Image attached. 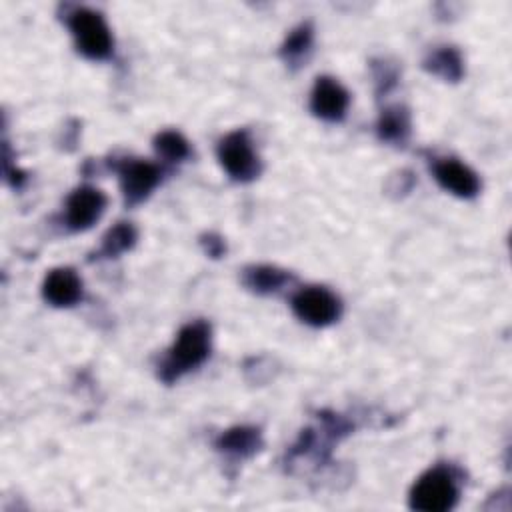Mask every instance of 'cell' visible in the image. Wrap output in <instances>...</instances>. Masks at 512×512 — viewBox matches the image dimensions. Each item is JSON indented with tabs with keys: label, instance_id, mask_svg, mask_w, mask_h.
I'll return each mask as SVG.
<instances>
[{
	"label": "cell",
	"instance_id": "7c38bea8",
	"mask_svg": "<svg viewBox=\"0 0 512 512\" xmlns=\"http://www.w3.org/2000/svg\"><path fill=\"white\" fill-rule=\"evenodd\" d=\"M410 130H412V122H410L408 108L394 104L380 112L376 132L382 142H388L394 146H404L406 140L410 138Z\"/></svg>",
	"mask_w": 512,
	"mask_h": 512
},
{
	"label": "cell",
	"instance_id": "5bb4252c",
	"mask_svg": "<svg viewBox=\"0 0 512 512\" xmlns=\"http://www.w3.org/2000/svg\"><path fill=\"white\" fill-rule=\"evenodd\" d=\"M424 68L446 82H458L464 76V62L454 46H440L432 50L424 58Z\"/></svg>",
	"mask_w": 512,
	"mask_h": 512
},
{
	"label": "cell",
	"instance_id": "3957f363",
	"mask_svg": "<svg viewBox=\"0 0 512 512\" xmlns=\"http://www.w3.org/2000/svg\"><path fill=\"white\" fill-rule=\"evenodd\" d=\"M66 24L74 36L76 50L90 60H106L112 56L114 40L100 12L76 8L66 16Z\"/></svg>",
	"mask_w": 512,
	"mask_h": 512
},
{
	"label": "cell",
	"instance_id": "8fae6325",
	"mask_svg": "<svg viewBox=\"0 0 512 512\" xmlns=\"http://www.w3.org/2000/svg\"><path fill=\"white\" fill-rule=\"evenodd\" d=\"M262 448V432L254 426H234L216 438V450L232 460L254 456Z\"/></svg>",
	"mask_w": 512,
	"mask_h": 512
},
{
	"label": "cell",
	"instance_id": "5b68a950",
	"mask_svg": "<svg viewBox=\"0 0 512 512\" xmlns=\"http://www.w3.org/2000/svg\"><path fill=\"white\" fill-rule=\"evenodd\" d=\"M294 314L316 328L328 326L340 318L342 304L336 294L324 286H306L292 296Z\"/></svg>",
	"mask_w": 512,
	"mask_h": 512
},
{
	"label": "cell",
	"instance_id": "277c9868",
	"mask_svg": "<svg viewBox=\"0 0 512 512\" xmlns=\"http://www.w3.org/2000/svg\"><path fill=\"white\" fill-rule=\"evenodd\" d=\"M216 154H218L222 168L236 182H250V180L258 178V174L262 170L260 158H258L246 130H234V132L226 134L218 142Z\"/></svg>",
	"mask_w": 512,
	"mask_h": 512
},
{
	"label": "cell",
	"instance_id": "30bf717a",
	"mask_svg": "<svg viewBox=\"0 0 512 512\" xmlns=\"http://www.w3.org/2000/svg\"><path fill=\"white\" fill-rule=\"evenodd\" d=\"M42 296L56 308L74 306L82 298V280L72 268H54L44 278Z\"/></svg>",
	"mask_w": 512,
	"mask_h": 512
},
{
	"label": "cell",
	"instance_id": "e0dca14e",
	"mask_svg": "<svg viewBox=\"0 0 512 512\" xmlns=\"http://www.w3.org/2000/svg\"><path fill=\"white\" fill-rule=\"evenodd\" d=\"M154 150L166 162H182L190 156L188 140L176 130H164L154 138Z\"/></svg>",
	"mask_w": 512,
	"mask_h": 512
},
{
	"label": "cell",
	"instance_id": "2e32d148",
	"mask_svg": "<svg viewBox=\"0 0 512 512\" xmlns=\"http://www.w3.org/2000/svg\"><path fill=\"white\" fill-rule=\"evenodd\" d=\"M312 40H314V30L310 22H304L300 26H296L284 40L282 48H280V58L288 64V66H298L302 64L310 50H312Z\"/></svg>",
	"mask_w": 512,
	"mask_h": 512
},
{
	"label": "cell",
	"instance_id": "4fadbf2b",
	"mask_svg": "<svg viewBox=\"0 0 512 512\" xmlns=\"http://www.w3.org/2000/svg\"><path fill=\"white\" fill-rule=\"evenodd\" d=\"M292 282V274L286 270H280L276 266L268 264H258V266H248L242 272V284L256 292V294H272L278 292L282 286Z\"/></svg>",
	"mask_w": 512,
	"mask_h": 512
},
{
	"label": "cell",
	"instance_id": "52a82bcc",
	"mask_svg": "<svg viewBox=\"0 0 512 512\" xmlns=\"http://www.w3.org/2000/svg\"><path fill=\"white\" fill-rule=\"evenodd\" d=\"M106 208V196L102 190L92 186L76 188L64 206V224L72 232L88 230L100 220Z\"/></svg>",
	"mask_w": 512,
	"mask_h": 512
},
{
	"label": "cell",
	"instance_id": "6da1fadb",
	"mask_svg": "<svg viewBox=\"0 0 512 512\" xmlns=\"http://www.w3.org/2000/svg\"><path fill=\"white\" fill-rule=\"evenodd\" d=\"M212 346V330L204 320L188 322L180 328L174 344L158 364V378L166 384L178 380L186 372L198 368L208 356Z\"/></svg>",
	"mask_w": 512,
	"mask_h": 512
},
{
	"label": "cell",
	"instance_id": "d6986e66",
	"mask_svg": "<svg viewBox=\"0 0 512 512\" xmlns=\"http://www.w3.org/2000/svg\"><path fill=\"white\" fill-rule=\"evenodd\" d=\"M200 242H202V246H204V252H206L208 256H212V258L222 256L224 250H226L224 240H222L220 236H216V234H206V236H202Z\"/></svg>",
	"mask_w": 512,
	"mask_h": 512
},
{
	"label": "cell",
	"instance_id": "9a60e30c",
	"mask_svg": "<svg viewBox=\"0 0 512 512\" xmlns=\"http://www.w3.org/2000/svg\"><path fill=\"white\" fill-rule=\"evenodd\" d=\"M138 240V232L130 222H118L102 236L100 248L88 260H102V258H116L122 252L130 250Z\"/></svg>",
	"mask_w": 512,
	"mask_h": 512
},
{
	"label": "cell",
	"instance_id": "ba28073f",
	"mask_svg": "<svg viewBox=\"0 0 512 512\" xmlns=\"http://www.w3.org/2000/svg\"><path fill=\"white\" fill-rule=\"evenodd\" d=\"M350 104V96L346 88L330 78V76H318L310 94V110L314 116L326 120V122H340L346 116Z\"/></svg>",
	"mask_w": 512,
	"mask_h": 512
},
{
	"label": "cell",
	"instance_id": "ac0fdd59",
	"mask_svg": "<svg viewBox=\"0 0 512 512\" xmlns=\"http://www.w3.org/2000/svg\"><path fill=\"white\" fill-rule=\"evenodd\" d=\"M396 80H398V72L396 68H392L390 64H380L376 66V86H378V92L386 94L388 90H392L396 86Z\"/></svg>",
	"mask_w": 512,
	"mask_h": 512
},
{
	"label": "cell",
	"instance_id": "7a4b0ae2",
	"mask_svg": "<svg viewBox=\"0 0 512 512\" xmlns=\"http://www.w3.org/2000/svg\"><path fill=\"white\" fill-rule=\"evenodd\" d=\"M458 480L446 466L426 470L410 488L408 504L420 512H448L458 502Z\"/></svg>",
	"mask_w": 512,
	"mask_h": 512
},
{
	"label": "cell",
	"instance_id": "8992f818",
	"mask_svg": "<svg viewBox=\"0 0 512 512\" xmlns=\"http://www.w3.org/2000/svg\"><path fill=\"white\" fill-rule=\"evenodd\" d=\"M120 180V190L124 196V202L128 206H134L150 196V192L160 184L162 170L148 160H136L126 158L118 164H114Z\"/></svg>",
	"mask_w": 512,
	"mask_h": 512
},
{
	"label": "cell",
	"instance_id": "9c48e42d",
	"mask_svg": "<svg viewBox=\"0 0 512 512\" xmlns=\"http://www.w3.org/2000/svg\"><path fill=\"white\" fill-rule=\"evenodd\" d=\"M432 174L444 190L458 198H474L480 192L476 172L458 158H434Z\"/></svg>",
	"mask_w": 512,
	"mask_h": 512
}]
</instances>
